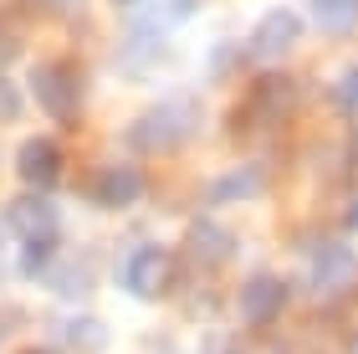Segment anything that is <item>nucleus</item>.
Listing matches in <instances>:
<instances>
[{"mask_svg":"<svg viewBox=\"0 0 358 354\" xmlns=\"http://www.w3.org/2000/svg\"><path fill=\"white\" fill-rule=\"evenodd\" d=\"M358 15V0H317V21L322 26H348Z\"/></svg>","mask_w":358,"mask_h":354,"instance_id":"9d476101","label":"nucleus"},{"mask_svg":"<svg viewBox=\"0 0 358 354\" xmlns=\"http://www.w3.org/2000/svg\"><path fill=\"white\" fill-rule=\"evenodd\" d=\"M15 114H21V93L0 77V118H15Z\"/></svg>","mask_w":358,"mask_h":354,"instance_id":"9b49d317","label":"nucleus"},{"mask_svg":"<svg viewBox=\"0 0 358 354\" xmlns=\"http://www.w3.org/2000/svg\"><path fill=\"white\" fill-rule=\"evenodd\" d=\"M21 180L31 190H46V185H57V170H62V154H57V144H46V139H31L26 149H21Z\"/></svg>","mask_w":358,"mask_h":354,"instance_id":"20e7f679","label":"nucleus"},{"mask_svg":"<svg viewBox=\"0 0 358 354\" xmlns=\"http://www.w3.org/2000/svg\"><path fill=\"white\" fill-rule=\"evenodd\" d=\"M282 282L271 278V272H262V278H251L246 287H241V313L246 318H271V313H282Z\"/></svg>","mask_w":358,"mask_h":354,"instance_id":"0eeeda50","label":"nucleus"},{"mask_svg":"<svg viewBox=\"0 0 358 354\" xmlns=\"http://www.w3.org/2000/svg\"><path fill=\"white\" fill-rule=\"evenodd\" d=\"M36 93H41V103L52 108V114H72V108H77V77H72V67H41L36 72Z\"/></svg>","mask_w":358,"mask_h":354,"instance_id":"423d86ee","label":"nucleus"},{"mask_svg":"<svg viewBox=\"0 0 358 354\" xmlns=\"http://www.w3.org/2000/svg\"><path fill=\"white\" fill-rule=\"evenodd\" d=\"M348 267H353V257L343 247H322L317 252V282H338V278H348Z\"/></svg>","mask_w":358,"mask_h":354,"instance_id":"1a4fd4ad","label":"nucleus"},{"mask_svg":"<svg viewBox=\"0 0 358 354\" xmlns=\"http://www.w3.org/2000/svg\"><path fill=\"white\" fill-rule=\"evenodd\" d=\"M138 175L134 170H103V175H97V180H92V200H103V205H128V200H134L138 196Z\"/></svg>","mask_w":358,"mask_h":354,"instance_id":"6e6552de","label":"nucleus"},{"mask_svg":"<svg viewBox=\"0 0 358 354\" xmlns=\"http://www.w3.org/2000/svg\"><path fill=\"white\" fill-rule=\"evenodd\" d=\"M297 36H302V21H297V15H292V11H271L266 21L256 26V41H251V46H256V57H282Z\"/></svg>","mask_w":358,"mask_h":354,"instance_id":"39448f33","label":"nucleus"},{"mask_svg":"<svg viewBox=\"0 0 358 354\" xmlns=\"http://www.w3.org/2000/svg\"><path fill=\"white\" fill-rule=\"evenodd\" d=\"M10 226H15L21 241H52L57 236V211L41 196H21L10 205Z\"/></svg>","mask_w":358,"mask_h":354,"instance_id":"7ed1b4c3","label":"nucleus"},{"mask_svg":"<svg viewBox=\"0 0 358 354\" xmlns=\"http://www.w3.org/2000/svg\"><path fill=\"white\" fill-rule=\"evenodd\" d=\"M338 103H343L348 114H358V72H348L343 83H338Z\"/></svg>","mask_w":358,"mask_h":354,"instance_id":"f8f14e48","label":"nucleus"},{"mask_svg":"<svg viewBox=\"0 0 358 354\" xmlns=\"http://www.w3.org/2000/svg\"><path fill=\"white\" fill-rule=\"evenodd\" d=\"M189 128H194V108L189 103H159V108H149V114L138 118L134 139L149 144V149H174L179 134H189Z\"/></svg>","mask_w":358,"mask_h":354,"instance_id":"f257e3e1","label":"nucleus"},{"mask_svg":"<svg viewBox=\"0 0 358 354\" xmlns=\"http://www.w3.org/2000/svg\"><path fill=\"white\" fill-rule=\"evenodd\" d=\"M164 272H169V252L164 247H138L128 257V267H123V287L138 293V298H154L159 287H164Z\"/></svg>","mask_w":358,"mask_h":354,"instance_id":"f03ea898","label":"nucleus"}]
</instances>
